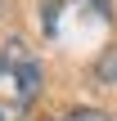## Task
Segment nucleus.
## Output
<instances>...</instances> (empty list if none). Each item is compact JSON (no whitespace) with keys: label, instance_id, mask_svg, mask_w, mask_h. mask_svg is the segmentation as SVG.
Segmentation results:
<instances>
[{"label":"nucleus","instance_id":"nucleus-1","mask_svg":"<svg viewBox=\"0 0 117 121\" xmlns=\"http://www.w3.org/2000/svg\"><path fill=\"white\" fill-rule=\"evenodd\" d=\"M41 58L27 40H5L0 49V121H23L41 94Z\"/></svg>","mask_w":117,"mask_h":121},{"label":"nucleus","instance_id":"nucleus-2","mask_svg":"<svg viewBox=\"0 0 117 121\" xmlns=\"http://www.w3.org/2000/svg\"><path fill=\"white\" fill-rule=\"evenodd\" d=\"M90 76H95V85H117V45H108V49L95 58Z\"/></svg>","mask_w":117,"mask_h":121},{"label":"nucleus","instance_id":"nucleus-3","mask_svg":"<svg viewBox=\"0 0 117 121\" xmlns=\"http://www.w3.org/2000/svg\"><path fill=\"white\" fill-rule=\"evenodd\" d=\"M68 121H108V117H104V112H95V108H72Z\"/></svg>","mask_w":117,"mask_h":121}]
</instances>
